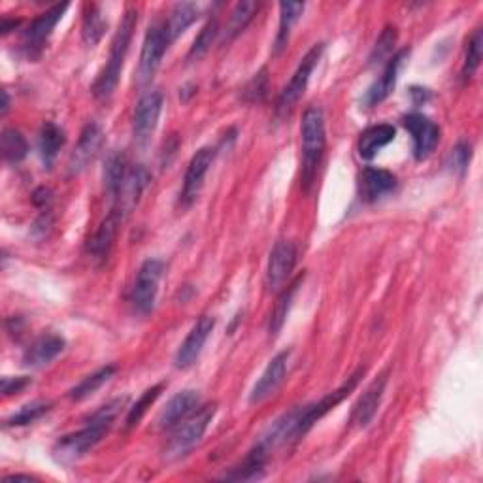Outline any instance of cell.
Segmentation results:
<instances>
[{
    "label": "cell",
    "instance_id": "cell-1",
    "mask_svg": "<svg viewBox=\"0 0 483 483\" xmlns=\"http://www.w3.org/2000/svg\"><path fill=\"white\" fill-rule=\"evenodd\" d=\"M123 405H125V398H116L108 402V405H104L99 412H94L91 415V420L82 430L59 438L57 444L53 446V459L61 464H72L82 457H86L91 449L102 440V437L110 430V427L114 425Z\"/></svg>",
    "mask_w": 483,
    "mask_h": 483
},
{
    "label": "cell",
    "instance_id": "cell-2",
    "mask_svg": "<svg viewBox=\"0 0 483 483\" xmlns=\"http://www.w3.org/2000/svg\"><path fill=\"white\" fill-rule=\"evenodd\" d=\"M302 172H300V184L304 191H310L319 165L321 157L325 151V118L321 108H308L302 116Z\"/></svg>",
    "mask_w": 483,
    "mask_h": 483
},
{
    "label": "cell",
    "instance_id": "cell-3",
    "mask_svg": "<svg viewBox=\"0 0 483 483\" xmlns=\"http://www.w3.org/2000/svg\"><path fill=\"white\" fill-rule=\"evenodd\" d=\"M136 21H138L136 10H133V8L127 10L123 15V21L119 23L116 37H114V40H111V50H110L106 67L93 86V94L96 96V99H108V96L116 91Z\"/></svg>",
    "mask_w": 483,
    "mask_h": 483
},
{
    "label": "cell",
    "instance_id": "cell-4",
    "mask_svg": "<svg viewBox=\"0 0 483 483\" xmlns=\"http://www.w3.org/2000/svg\"><path fill=\"white\" fill-rule=\"evenodd\" d=\"M216 415V405H208L202 406L199 410L192 412L185 422H182L180 429L174 432V437L170 438L168 446H167V459L176 461L182 459L185 455H189L195 446L202 440L204 432L210 427L212 420Z\"/></svg>",
    "mask_w": 483,
    "mask_h": 483
},
{
    "label": "cell",
    "instance_id": "cell-5",
    "mask_svg": "<svg viewBox=\"0 0 483 483\" xmlns=\"http://www.w3.org/2000/svg\"><path fill=\"white\" fill-rule=\"evenodd\" d=\"M168 37H167V27L163 21H157L150 25L146 30V37H143L142 44V53H140V67H138V79L140 84H150L157 69L160 67V61L168 47Z\"/></svg>",
    "mask_w": 483,
    "mask_h": 483
},
{
    "label": "cell",
    "instance_id": "cell-6",
    "mask_svg": "<svg viewBox=\"0 0 483 483\" xmlns=\"http://www.w3.org/2000/svg\"><path fill=\"white\" fill-rule=\"evenodd\" d=\"M163 270L165 265L159 259H148L140 266L133 287V304L140 314H150L153 310Z\"/></svg>",
    "mask_w": 483,
    "mask_h": 483
},
{
    "label": "cell",
    "instance_id": "cell-7",
    "mask_svg": "<svg viewBox=\"0 0 483 483\" xmlns=\"http://www.w3.org/2000/svg\"><path fill=\"white\" fill-rule=\"evenodd\" d=\"M297 265V246L293 242L282 240L278 242L274 250L270 251V259L266 266V287L268 291H280L287 280L291 278V274Z\"/></svg>",
    "mask_w": 483,
    "mask_h": 483
},
{
    "label": "cell",
    "instance_id": "cell-8",
    "mask_svg": "<svg viewBox=\"0 0 483 483\" xmlns=\"http://www.w3.org/2000/svg\"><path fill=\"white\" fill-rule=\"evenodd\" d=\"M321 53H323V45H321V44L315 45L314 50H310L308 53H306V57L299 64L295 76L291 78V82L285 86V89L280 94V99H278V111H280V114H287V111L300 101V96L304 94L306 87H308L310 76H312V72L315 69V64L319 62Z\"/></svg>",
    "mask_w": 483,
    "mask_h": 483
},
{
    "label": "cell",
    "instance_id": "cell-9",
    "mask_svg": "<svg viewBox=\"0 0 483 483\" xmlns=\"http://www.w3.org/2000/svg\"><path fill=\"white\" fill-rule=\"evenodd\" d=\"M406 131L412 135V142H413V157L417 160L427 159L434 148L438 146L440 142V128L438 125L430 121L427 116L422 114H410L405 119Z\"/></svg>",
    "mask_w": 483,
    "mask_h": 483
},
{
    "label": "cell",
    "instance_id": "cell-10",
    "mask_svg": "<svg viewBox=\"0 0 483 483\" xmlns=\"http://www.w3.org/2000/svg\"><path fill=\"white\" fill-rule=\"evenodd\" d=\"M160 111H163V94L159 91H150L138 101L133 121V133L138 143H146L150 140L159 123Z\"/></svg>",
    "mask_w": 483,
    "mask_h": 483
},
{
    "label": "cell",
    "instance_id": "cell-11",
    "mask_svg": "<svg viewBox=\"0 0 483 483\" xmlns=\"http://www.w3.org/2000/svg\"><path fill=\"white\" fill-rule=\"evenodd\" d=\"M69 4H55L53 8H50L47 12H44L42 15L32 21L25 32H23V47L27 50L29 55L38 53L45 40L52 37V32L55 29V25L61 21V18L67 12Z\"/></svg>",
    "mask_w": 483,
    "mask_h": 483
},
{
    "label": "cell",
    "instance_id": "cell-12",
    "mask_svg": "<svg viewBox=\"0 0 483 483\" xmlns=\"http://www.w3.org/2000/svg\"><path fill=\"white\" fill-rule=\"evenodd\" d=\"M214 157H216V151L212 148H202L189 160L185 180H184V189H182V199H180L184 206H191L192 202L197 201L206 174L214 163Z\"/></svg>",
    "mask_w": 483,
    "mask_h": 483
},
{
    "label": "cell",
    "instance_id": "cell-13",
    "mask_svg": "<svg viewBox=\"0 0 483 483\" xmlns=\"http://www.w3.org/2000/svg\"><path fill=\"white\" fill-rule=\"evenodd\" d=\"M216 319L210 315H202L192 329L189 331V334L185 336V340L182 342V346L176 351V366L178 368H189L192 363H195L201 356V351L208 340V336L214 331Z\"/></svg>",
    "mask_w": 483,
    "mask_h": 483
},
{
    "label": "cell",
    "instance_id": "cell-14",
    "mask_svg": "<svg viewBox=\"0 0 483 483\" xmlns=\"http://www.w3.org/2000/svg\"><path fill=\"white\" fill-rule=\"evenodd\" d=\"M125 219V214L119 212L118 208L111 210L106 219L101 223V227L96 229L94 236L89 240L87 251L91 255V259L96 263H104L108 259V255L116 244V238L119 234V227Z\"/></svg>",
    "mask_w": 483,
    "mask_h": 483
},
{
    "label": "cell",
    "instance_id": "cell-15",
    "mask_svg": "<svg viewBox=\"0 0 483 483\" xmlns=\"http://www.w3.org/2000/svg\"><path fill=\"white\" fill-rule=\"evenodd\" d=\"M287 363H289V351L278 353V356L268 363L261 378L253 385L251 395H250L251 405H261V402H265L266 398H270L278 391V388L283 383L285 374H287Z\"/></svg>",
    "mask_w": 483,
    "mask_h": 483
},
{
    "label": "cell",
    "instance_id": "cell-16",
    "mask_svg": "<svg viewBox=\"0 0 483 483\" xmlns=\"http://www.w3.org/2000/svg\"><path fill=\"white\" fill-rule=\"evenodd\" d=\"M201 405V398H199V393L197 391H182L178 395H174L168 402L167 406L160 410L159 417H157V427L160 430H167V429H174L178 427L182 422H185L187 417L197 410V406Z\"/></svg>",
    "mask_w": 483,
    "mask_h": 483
},
{
    "label": "cell",
    "instance_id": "cell-17",
    "mask_svg": "<svg viewBox=\"0 0 483 483\" xmlns=\"http://www.w3.org/2000/svg\"><path fill=\"white\" fill-rule=\"evenodd\" d=\"M151 182V174L148 172V168L140 167H133L131 170L127 172L125 180L121 184V189L118 192V210L123 212L125 216L131 214L133 208L138 204L142 192L146 191V187Z\"/></svg>",
    "mask_w": 483,
    "mask_h": 483
},
{
    "label": "cell",
    "instance_id": "cell-18",
    "mask_svg": "<svg viewBox=\"0 0 483 483\" xmlns=\"http://www.w3.org/2000/svg\"><path fill=\"white\" fill-rule=\"evenodd\" d=\"M408 55H410L408 50H400L397 55H393L388 61V64H385V69H383V74L380 76L378 82L368 89V93L364 96L366 106H376V104L383 102L393 93V89L397 86V79H398V72L402 69V64L406 62Z\"/></svg>",
    "mask_w": 483,
    "mask_h": 483
},
{
    "label": "cell",
    "instance_id": "cell-19",
    "mask_svg": "<svg viewBox=\"0 0 483 483\" xmlns=\"http://www.w3.org/2000/svg\"><path fill=\"white\" fill-rule=\"evenodd\" d=\"M397 187L395 174L383 168L366 167L359 178V192L364 202H376Z\"/></svg>",
    "mask_w": 483,
    "mask_h": 483
},
{
    "label": "cell",
    "instance_id": "cell-20",
    "mask_svg": "<svg viewBox=\"0 0 483 483\" xmlns=\"http://www.w3.org/2000/svg\"><path fill=\"white\" fill-rule=\"evenodd\" d=\"M385 385H388V374H381L380 378H376L372 383L368 385V389L357 400V405L353 406L351 423H356L357 427L363 429L374 420V415L380 408L383 391H385Z\"/></svg>",
    "mask_w": 483,
    "mask_h": 483
},
{
    "label": "cell",
    "instance_id": "cell-21",
    "mask_svg": "<svg viewBox=\"0 0 483 483\" xmlns=\"http://www.w3.org/2000/svg\"><path fill=\"white\" fill-rule=\"evenodd\" d=\"M64 349V338L59 334H44L32 342L23 353V364L29 368H40L50 364Z\"/></svg>",
    "mask_w": 483,
    "mask_h": 483
},
{
    "label": "cell",
    "instance_id": "cell-22",
    "mask_svg": "<svg viewBox=\"0 0 483 483\" xmlns=\"http://www.w3.org/2000/svg\"><path fill=\"white\" fill-rule=\"evenodd\" d=\"M102 131L101 127L96 123H89L86 125V128L82 131V136L78 140V146L70 157V170L72 172H79L82 168H86L91 160L99 155L101 148H102Z\"/></svg>",
    "mask_w": 483,
    "mask_h": 483
},
{
    "label": "cell",
    "instance_id": "cell-23",
    "mask_svg": "<svg viewBox=\"0 0 483 483\" xmlns=\"http://www.w3.org/2000/svg\"><path fill=\"white\" fill-rule=\"evenodd\" d=\"M395 140V127L389 123H381L376 127H370L361 135L357 150L363 159H372L381 148L388 146Z\"/></svg>",
    "mask_w": 483,
    "mask_h": 483
},
{
    "label": "cell",
    "instance_id": "cell-24",
    "mask_svg": "<svg viewBox=\"0 0 483 483\" xmlns=\"http://www.w3.org/2000/svg\"><path fill=\"white\" fill-rule=\"evenodd\" d=\"M197 15H199L197 4H192V3L176 4L170 12L168 21H165L168 42H174L180 35H184V32L192 25V21L197 20Z\"/></svg>",
    "mask_w": 483,
    "mask_h": 483
},
{
    "label": "cell",
    "instance_id": "cell-25",
    "mask_svg": "<svg viewBox=\"0 0 483 483\" xmlns=\"http://www.w3.org/2000/svg\"><path fill=\"white\" fill-rule=\"evenodd\" d=\"M62 143H64V133L61 131V128L55 123H45L40 131V155L47 168H52L59 150L62 148Z\"/></svg>",
    "mask_w": 483,
    "mask_h": 483
},
{
    "label": "cell",
    "instance_id": "cell-26",
    "mask_svg": "<svg viewBox=\"0 0 483 483\" xmlns=\"http://www.w3.org/2000/svg\"><path fill=\"white\" fill-rule=\"evenodd\" d=\"M106 27H108V21L104 20V13H102V8L99 4H93L87 8L86 15H84V23H82V37H84V42L87 45H96L106 32Z\"/></svg>",
    "mask_w": 483,
    "mask_h": 483
},
{
    "label": "cell",
    "instance_id": "cell-27",
    "mask_svg": "<svg viewBox=\"0 0 483 483\" xmlns=\"http://www.w3.org/2000/svg\"><path fill=\"white\" fill-rule=\"evenodd\" d=\"M127 157L119 151L111 153L106 159V167H104V187L110 192L111 197H118V192L121 189V184L127 176Z\"/></svg>",
    "mask_w": 483,
    "mask_h": 483
},
{
    "label": "cell",
    "instance_id": "cell-28",
    "mask_svg": "<svg viewBox=\"0 0 483 483\" xmlns=\"http://www.w3.org/2000/svg\"><path fill=\"white\" fill-rule=\"evenodd\" d=\"M302 278H297L291 285H289L287 289H283V293L280 295L276 306H274V310H272V315H270V323H268V331L272 336H276L283 323H285V317L289 314V308H291V304H293V299H295V293L299 291V285H300Z\"/></svg>",
    "mask_w": 483,
    "mask_h": 483
},
{
    "label": "cell",
    "instance_id": "cell-29",
    "mask_svg": "<svg viewBox=\"0 0 483 483\" xmlns=\"http://www.w3.org/2000/svg\"><path fill=\"white\" fill-rule=\"evenodd\" d=\"M114 374H116V366L114 364H108V366H104L101 370H96V372L89 374L87 378H84L82 381H79L76 388H72L69 391V397L72 400H82V398L93 395L94 391H99L102 385Z\"/></svg>",
    "mask_w": 483,
    "mask_h": 483
},
{
    "label": "cell",
    "instance_id": "cell-30",
    "mask_svg": "<svg viewBox=\"0 0 483 483\" xmlns=\"http://www.w3.org/2000/svg\"><path fill=\"white\" fill-rule=\"evenodd\" d=\"M302 12H304L302 3H282L280 4V29H278V37H276V52L278 53L287 45L289 35H291V29L300 20Z\"/></svg>",
    "mask_w": 483,
    "mask_h": 483
},
{
    "label": "cell",
    "instance_id": "cell-31",
    "mask_svg": "<svg viewBox=\"0 0 483 483\" xmlns=\"http://www.w3.org/2000/svg\"><path fill=\"white\" fill-rule=\"evenodd\" d=\"M0 148H3L4 159L13 165L23 160L29 151L25 136L20 131H15V128H6L3 133V136H0Z\"/></svg>",
    "mask_w": 483,
    "mask_h": 483
},
{
    "label": "cell",
    "instance_id": "cell-32",
    "mask_svg": "<svg viewBox=\"0 0 483 483\" xmlns=\"http://www.w3.org/2000/svg\"><path fill=\"white\" fill-rule=\"evenodd\" d=\"M257 10H259V3H253V0H244V3H238L231 13V21L227 27V40L236 38L242 30H244L251 20L255 18Z\"/></svg>",
    "mask_w": 483,
    "mask_h": 483
},
{
    "label": "cell",
    "instance_id": "cell-33",
    "mask_svg": "<svg viewBox=\"0 0 483 483\" xmlns=\"http://www.w3.org/2000/svg\"><path fill=\"white\" fill-rule=\"evenodd\" d=\"M481 50H483V35L481 29L474 30V35L471 37L469 44H466V55H464V64H463V79H471L476 70L479 69L481 62Z\"/></svg>",
    "mask_w": 483,
    "mask_h": 483
},
{
    "label": "cell",
    "instance_id": "cell-34",
    "mask_svg": "<svg viewBox=\"0 0 483 483\" xmlns=\"http://www.w3.org/2000/svg\"><path fill=\"white\" fill-rule=\"evenodd\" d=\"M50 406H52L50 402H44V400L30 402V405L23 406L18 413H13L12 417H8L6 427H23V425H29V423H35L37 420H40L44 413L50 412Z\"/></svg>",
    "mask_w": 483,
    "mask_h": 483
},
{
    "label": "cell",
    "instance_id": "cell-35",
    "mask_svg": "<svg viewBox=\"0 0 483 483\" xmlns=\"http://www.w3.org/2000/svg\"><path fill=\"white\" fill-rule=\"evenodd\" d=\"M160 391H163V385H155V388L143 391V395L136 400V405L128 410L127 413V429H133L140 423V420L143 417V413L148 412V408H151L153 402L157 400V397L160 395Z\"/></svg>",
    "mask_w": 483,
    "mask_h": 483
},
{
    "label": "cell",
    "instance_id": "cell-36",
    "mask_svg": "<svg viewBox=\"0 0 483 483\" xmlns=\"http://www.w3.org/2000/svg\"><path fill=\"white\" fill-rule=\"evenodd\" d=\"M397 44V29L395 27H388V29H383V32L380 35L376 45H374V50L372 53H370V64H372V67H376V64H381L383 61H388L393 53V47Z\"/></svg>",
    "mask_w": 483,
    "mask_h": 483
},
{
    "label": "cell",
    "instance_id": "cell-37",
    "mask_svg": "<svg viewBox=\"0 0 483 483\" xmlns=\"http://www.w3.org/2000/svg\"><path fill=\"white\" fill-rule=\"evenodd\" d=\"M219 35V25H217V20H210L208 21L202 30L199 32V37L195 38V42H192L191 45V52H189V57L191 59H199L202 57L208 50H210V45L214 44V40L217 38Z\"/></svg>",
    "mask_w": 483,
    "mask_h": 483
},
{
    "label": "cell",
    "instance_id": "cell-38",
    "mask_svg": "<svg viewBox=\"0 0 483 483\" xmlns=\"http://www.w3.org/2000/svg\"><path fill=\"white\" fill-rule=\"evenodd\" d=\"M471 155H472V148L469 142H459L457 146L454 148L452 151V163H454V168L457 172H464L466 168H469V163H471Z\"/></svg>",
    "mask_w": 483,
    "mask_h": 483
},
{
    "label": "cell",
    "instance_id": "cell-39",
    "mask_svg": "<svg viewBox=\"0 0 483 483\" xmlns=\"http://www.w3.org/2000/svg\"><path fill=\"white\" fill-rule=\"evenodd\" d=\"M29 383H30L29 378H3V393H4V397L20 393L27 388Z\"/></svg>",
    "mask_w": 483,
    "mask_h": 483
},
{
    "label": "cell",
    "instance_id": "cell-40",
    "mask_svg": "<svg viewBox=\"0 0 483 483\" xmlns=\"http://www.w3.org/2000/svg\"><path fill=\"white\" fill-rule=\"evenodd\" d=\"M32 201H35L37 206L50 204V202H52V191H50V189H45V187H40V189L35 192V197H32Z\"/></svg>",
    "mask_w": 483,
    "mask_h": 483
},
{
    "label": "cell",
    "instance_id": "cell-41",
    "mask_svg": "<svg viewBox=\"0 0 483 483\" xmlns=\"http://www.w3.org/2000/svg\"><path fill=\"white\" fill-rule=\"evenodd\" d=\"M10 481H37L32 476H21V474H13V476H6L4 478V483H10Z\"/></svg>",
    "mask_w": 483,
    "mask_h": 483
},
{
    "label": "cell",
    "instance_id": "cell-42",
    "mask_svg": "<svg viewBox=\"0 0 483 483\" xmlns=\"http://www.w3.org/2000/svg\"><path fill=\"white\" fill-rule=\"evenodd\" d=\"M20 25V21H8V20H4L3 21V27H0V30H3V35H8V32L12 30V29H15V27H18Z\"/></svg>",
    "mask_w": 483,
    "mask_h": 483
},
{
    "label": "cell",
    "instance_id": "cell-43",
    "mask_svg": "<svg viewBox=\"0 0 483 483\" xmlns=\"http://www.w3.org/2000/svg\"><path fill=\"white\" fill-rule=\"evenodd\" d=\"M3 99H4V102H3V116H6L8 110H10V99H8V93L6 91H3Z\"/></svg>",
    "mask_w": 483,
    "mask_h": 483
}]
</instances>
